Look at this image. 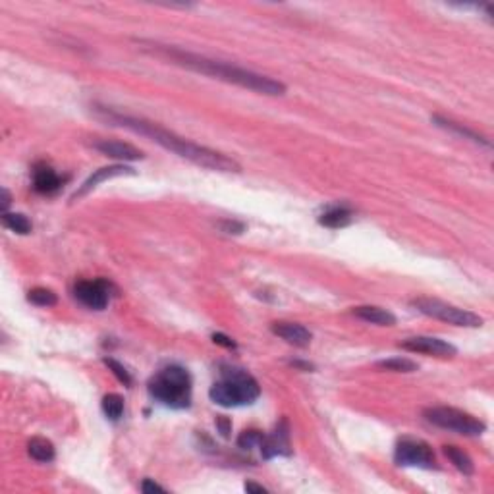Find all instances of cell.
Returning a JSON list of instances; mask_svg holds the SVG:
<instances>
[{"mask_svg":"<svg viewBox=\"0 0 494 494\" xmlns=\"http://www.w3.org/2000/svg\"><path fill=\"white\" fill-rule=\"evenodd\" d=\"M353 213L344 205H332L327 207L319 215V224L327 226V228H344V226L352 224Z\"/></svg>","mask_w":494,"mask_h":494,"instance_id":"15","label":"cell"},{"mask_svg":"<svg viewBox=\"0 0 494 494\" xmlns=\"http://www.w3.org/2000/svg\"><path fill=\"white\" fill-rule=\"evenodd\" d=\"M394 462L400 467H419L433 469L436 467V457L433 448L419 438H400L394 450Z\"/></svg>","mask_w":494,"mask_h":494,"instance_id":"7","label":"cell"},{"mask_svg":"<svg viewBox=\"0 0 494 494\" xmlns=\"http://www.w3.org/2000/svg\"><path fill=\"white\" fill-rule=\"evenodd\" d=\"M218 226H220V230L224 234H236V236L246 230V224L238 222V220H220Z\"/></svg>","mask_w":494,"mask_h":494,"instance_id":"26","label":"cell"},{"mask_svg":"<svg viewBox=\"0 0 494 494\" xmlns=\"http://www.w3.org/2000/svg\"><path fill=\"white\" fill-rule=\"evenodd\" d=\"M93 147L103 153L105 157L116 158V160H141L143 153L134 145L122 141H113V139H99L93 143Z\"/></svg>","mask_w":494,"mask_h":494,"instance_id":"14","label":"cell"},{"mask_svg":"<svg viewBox=\"0 0 494 494\" xmlns=\"http://www.w3.org/2000/svg\"><path fill=\"white\" fill-rule=\"evenodd\" d=\"M292 365L293 367H300V369H303V371H313V365L311 363H303V361H292Z\"/></svg>","mask_w":494,"mask_h":494,"instance_id":"31","label":"cell"},{"mask_svg":"<svg viewBox=\"0 0 494 494\" xmlns=\"http://www.w3.org/2000/svg\"><path fill=\"white\" fill-rule=\"evenodd\" d=\"M270 330H272V334H277L278 338H282L296 348H308L313 340V334L298 322H272Z\"/></svg>","mask_w":494,"mask_h":494,"instance_id":"13","label":"cell"},{"mask_svg":"<svg viewBox=\"0 0 494 494\" xmlns=\"http://www.w3.org/2000/svg\"><path fill=\"white\" fill-rule=\"evenodd\" d=\"M101 405H103V412L110 421H118L124 415V398L120 394H106Z\"/></svg>","mask_w":494,"mask_h":494,"instance_id":"21","label":"cell"},{"mask_svg":"<svg viewBox=\"0 0 494 494\" xmlns=\"http://www.w3.org/2000/svg\"><path fill=\"white\" fill-rule=\"evenodd\" d=\"M353 315L365 322H373L379 327H394L396 324V317L386 311V309L376 308V305H361V308L353 309Z\"/></svg>","mask_w":494,"mask_h":494,"instance_id":"16","label":"cell"},{"mask_svg":"<svg viewBox=\"0 0 494 494\" xmlns=\"http://www.w3.org/2000/svg\"><path fill=\"white\" fill-rule=\"evenodd\" d=\"M262 441V433L261 431H255V429H249V431H243V433L238 436V446L243 450H251L255 446H259Z\"/></svg>","mask_w":494,"mask_h":494,"instance_id":"25","label":"cell"},{"mask_svg":"<svg viewBox=\"0 0 494 494\" xmlns=\"http://www.w3.org/2000/svg\"><path fill=\"white\" fill-rule=\"evenodd\" d=\"M2 224H4V228H8V230H12V232L15 234H22V236H25V234L31 232V220L25 215H22V213H2Z\"/></svg>","mask_w":494,"mask_h":494,"instance_id":"20","label":"cell"},{"mask_svg":"<svg viewBox=\"0 0 494 494\" xmlns=\"http://www.w3.org/2000/svg\"><path fill=\"white\" fill-rule=\"evenodd\" d=\"M259 450L265 460L272 457H290L292 456V442H290V425L288 419H280L274 431L269 434H262V441Z\"/></svg>","mask_w":494,"mask_h":494,"instance_id":"9","label":"cell"},{"mask_svg":"<svg viewBox=\"0 0 494 494\" xmlns=\"http://www.w3.org/2000/svg\"><path fill=\"white\" fill-rule=\"evenodd\" d=\"M442 450H444L446 457L454 464V467H456L457 471H462L464 475H473V473H475L473 460L465 454L464 450L457 448V446H444Z\"/></svg>","mask_w":494,"mask_h":494,"instance_id":"19","label":"cell"},{"mask_svg":"<svg viewBox=\"0 0 494 494\" xmlns=\"http://www.w3.org/2000/svg\"><path fill=\"white\" fill-rule=\"evenodd\" d=\"M376 367L386 369V371H394V373H415L419 365L412 360L405 357H392V360H384L376 363Z\"/></svg>","mask_w":494,"mask_h":494,"instance_id":"22","label":"cell"},{"mask_svg":"<svg viewBox=\"0 0 494 494\" xmlns=\"http://www.w3.org/2000/svg\"><path fill=\"white\" fill-rule=\"evenodd\" d=\"M97 114L103 120L108 122V124L126 127L129 132L145 135V137H149L151 141L158 143L160 147L172 151L178 157L186 158V160H189V163H194L197 166H203L207 170H217V172H240L241 170V166L234 158L226 157L222 153L209 149V147L197 145V143L189 141L186 137H180L178 134L158 126L155 122L114 113V110L105 108V106H97Z\"/></svg>","mask_w":494,"mask_h":494,"instance_id":"2","label":"cell"},{"mask_svg":"<svg viewBox=\"0 0 494 494\" xmlns=\"http://www.w3.org/2000/svg\"><path fill=\"white\" fill-rule=\"evenodd\" d=\"M135 170L134 168H129V166L126 165H110V166H103V168H99V170H95V172L91 174L87 180L83 182L82 186H80V189L75 191L74 195H72V201H77V199H82V197H85V195L89 194V191H93L95 187L99 186V184H103V182L110 180V178H118V176H134Z\"/></svg>","mask_w":494,"mask_h":494,"instance_id":"11","label":"cell"},{"mask_svg":"<svg viewBox=\"0 0 494 494\" xmlns=\"http://www.w3.org/2000/svg\"><path fill=\"white\" fill-rule=\"evenodd\" d=\"M433 122L438 127H442V129H446V132H452V134L462 135V137H465V139H471L473 143H479V145L490 147V141H488V139H485L483 135L477 134V132H473V129H469V127L457 124V122L446 120V118H442V116H433Z\"/></svg>","mask_w":494,"mask_h":494,"instance_id":"17","label":"cell"},{"mask_svg":"<svg viewBox=\"0 0 494 494\" xmlns=\"http://www.w3.org/2000/svg\"><path fill=\"white\" fill-rule=\"evenodd\" d=\"M191 374L182 365L158 369L147 382L149 396L170 410H187L191 405Z\"/></svg>","mask_w":494,"mask_h":494,"instance_id":"3","label":"cell"},{"mask_svg":"<svg viewBox=\"0 0 494 494\" xmlns=\"http://www.w3.org/2000/svg\"><path fill=\"white\" fill-rule=\"evenodd\" d=\"M412 305L419 313L427 315V317L436 319V321L454 324V327H464V329H479V327H483V319L479 315L467 311V309H460L456 305H450L446 301L434 300V298H415V300H412Z\"/></svg>","mask_w":494,"mask_h":494,"instance_id":"5","label":"cell"},{"mask_svg":"<svg viewBox=\"0 0 494 494\" xmlns=\"http://www.w3.org/2000/svg\"><path fill=\"white\" fill-rule=\"evenodd\" d=\"M27 452H30V456L33 457V460L43 462V464H46V462H53L54 456H56V450H54L53 442L46 441V438H43V436H35V438H31L30 444H27Z\"/></svg>","mask_w":494,"mask_h":494,"instance_id":"18","label":"cell"},{"mask_svg":"<svg viewBox=\"0 0 494 494\" xmlns=\"http://www.w3.org/2000/svg\"><path fill=\"white\" fill-rule=\"evenodd\" d=\"M243 488H246L247 493H269V488H265L262 485H257V483H251V481L246 483Z\"/></svg>","mask_w":494,"mask_h":494,"instance_id":"29","label":"cell"},{"mask_svg":"<svg viewBox=\"0 0 494 494\" xmlns=\"http://www.w3.org/2000/svg\"><path fill=\"white\" fill-rule=\"evenodd\" d=\"M2 194H4V199H2V210L6 213L8 205H10V194H8V189H2Z\"/></svg>","mask_w":494,"mask_h":494,"instance_id":"32","label":"cell"},{"mask_svg":"<svg viewBox=\"0 0 494 494\" xmlns=\"http://www.w3.org/2000/svg\"><path fill=\"white\" fill-rule=\"evenodd\" d=\"M400 348H404L407 352L413 353H427L434 357H454L457 353L456 346H452L446 340L433 336H413L404 340Z\"/></svg>","mask_w":494,"mask_h":494,"instance_id":"10","label":"cell"},{"mask_svg":"<svg viewBox=\"0 0 494 494\" xmlns=\"http://www.w3.org/2000/svg\"><path fill=\"white\" fill-rule=\"evenodd\" d=\"M217 425H218V429H220L222 436H228V434H230V423H228V419H226V417H218Z\"/></svg>","mask_w":494,"mask_h":494,"instance_id":"30","label":"cell"},{"mask_svg":"<svg viewBox=\"0 0 494 494\" xmlns=\"http://www.w3.org/2000/svg\"><path fill=\"white\" fill-rule=\"evenodd\" d=\"M139 45H143V51H147L153 56L170 61L176 66L194 70L197 74L210 75V77L220 80V82L240 85L243 89L255 91V93H261V95H269V97H280V95L286 93V85L282 82L272 80L269 75L246 70V68L234 66V64L215 61V58H207V56H201V54L187 53V51L176 49V46L151 43V41H139Z\"/></svg>","mask_w":494,"mask_h":494,"instance_id":"1","label":"cell"},{"mask_svg":"<svg viewBox=\"0 0 494 494\" xmlns=\"http://www.w3.org/2000/svg\"><path fill=\"white\" fill-rule=\"evenodd\" d=\"M110 288L106 280H80L74 286V298L85 308L103 311L110 303Z\"/></svg>","mask_w":494,"mask_h":494,"instance_id":"8","label":"cell"},{"mask_svg":"<svg viewBox=\"0 0 494 494\" xmlns=\"http://www.w3.org/2000/svg\"><path fill=\"white\" fill-rule=\"evenodd\" d=\"M27 300H30L33 305H37V308H53V305L58 303L56 293H54L53 290H49V288H33V290H30V293H27Z\"/></svg>","mask_w":494,"mask_h":494,"instance_id":"23","label":"cell"},{"mask_svg":"<svg viewBox=\"0 0 494 494\" xmlns=\"http://www.w3.org/2000/svg\"><path fill=\"white\" fill-rule=\"evenodd\" d=\"M141 490L143 493H166L165 487H160L158 483H153L151 479H145L141 483Z\"/></svg>","mask_w":494,"mask_h":494,"instance_id":"28","label":"cell"},{"mask_svg":"<svg viewBox=\"0 0 494 494\" xmlns=\"http://www.w3.org/2000/svg\"><path fill=\"white\" fill-rule=\"evenodd\" d=\"M103 361H105L106 367L113 371L114 376H116V379H118V381H120L124 386H129V384H132V374H129V371H127V369L124 367L122 363H118V361L113 360V357H105Z\"/></svg>","mask_w":494,"mask_h":494,"instance_id":"24","label":"cell"},{"mask_svg":"<svg viewBox=\"0 0 494 494\" xmlns=\"http://www.w3.org/2000/svg\"><path fill=\"white\" fill-rule=\"evenodd\" d=\"M259 396H261V386L253 374L230 365L222 367L220 379L209 390L210 400L222 407L251 405Z\"/></svg>","mask_w":494,"mask_h":494,"instance_id":"4","label":"cell"},{"mask_svg":"<svg viewBox=\"0 0 494 494\" xmlns=\"http://www.w3.org/2000/svg\"><path fill=\"white\" fill-rule=\"evenodd\" d=\"M31 176H33V189L43 195L56 194L64 184V178H61L53 166L46 165V163H37L33 166Z\"/></svg>","mask_w":494,"mask_h":494,"instance_id":"12","label":"cell"},{"mask_svg":"<svg viewBox=\"0 0 494 494\" xmlns=\"http://www.w3.org/2000/svg\"><path fill=\"white\" fill-rule=\"evenodd\" d=\"M423 415H425V419L429 423H433L436 427L464 434V436H481L487 431V425L483 421L473 417L471 413H465L462 410H456V407H446V405L429 407Z\"/></svg>","mask_w":494,"mask_h":494,"instance_id":"6","label":"cell"},{"mask_svg":"<svg viewBox=\"0 0 494 494\" xmlns=\"http://www.w3.org/2000/svg\"><path fill=\"white\" fill-rule=\"evenodd\" d=\"M213 342L218 346H222V348H228V350H236V348H238V344L234 342L232 338L226 336V334H222V332H215V334H213Z\"/></svg>","mask_w":494,"mask_h":494,"instance_id":"27","label":"cell"}]
</instances>
